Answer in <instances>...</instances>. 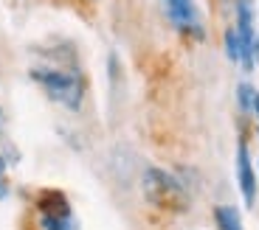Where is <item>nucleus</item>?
<instances>
[{
  "label": "nucleus",
  "instance_id": "obj_1",
  "mask_svg": "<svg viewBox=\"0 0 259 230\" xmlns=\"http://www.w3.org/2000/svg\"><path fill=\"white\" fill-rule=\"evenodd\" d=\"M31 76L37 79V82L46 87L48 96H51L54 101H59L62 107H68V109H79V107H82L84 84H82V79H79V73L57 71V68H46V71L37 68Z\"/></svg>",
  "mask_w": 259,
  "mask_h": 230
},
{
  "label": "nucleus",
  "instance_id": "obj_2",
  "mask_svg": "<svg viewBox=\"0 0 259 230\" xmlns=\"http://www.w3.org/2000/svg\"><path fill=\"white\" fill-rule=\"evenodd\" d=\"M144 197L152 205L169 208V211H183L189 205L181 180H175L163 168H147V174H144Z\"/></svg>",
  "mask_w": 259,
  "mask_h": 230
},
{
  "label": "nucleus",
  "instance_id": "obj_3",
  "mask_svg": "<svg viewBox=\"0 0 259 230\" xmlns=\"http://www.w3.org/2000/svg\"><path fill=\"white\" fill-rule=\"evenodd\" d=\"M163 9H166V17L172 20V26L183 34H192V37H203V17L194 6V0H163Z\"/></svg>",
  "mask_w": 259,
  "mask_h": 230
},
{
  "label": "nucleus",
  "instance_id": "obj_4",
  "mask_svg": "<svg viewBox=\"0 0 259 230\" xmlns=\"http://www.w3.org/2000/svg\"><path fill=\"white\" fill-rule=\"evenodd\" d=\"M237 177H240V191L245 197V202L253 205V199H256V174L251 168L245 143H240V149H237Z\"/></svg>",
  "mask_w": 259,
  "mask_h": 230
},
{
  "label": "nucleus",
  "instance_id": "obj_5",
  "mask_svg": "<svg viewBox=\"0 0 259 230\" xmlns=\"http://www.w3.org/2000/svg\"><path fill=\"white\" fill-rule=\"evenodd\" d=\"M42 230H79L71 211L65 213H42Z\"/></svg>",
  "mask_w": 259,
  "mask_h": 230
},
{
  "label": "nucleus",
  "instance_id": "obj_6",
  "mask_svg": "<svg viewBox=\"0 0 259 230\" xmlns=\"http://www.w3.org/2000/svg\"><path fill=\"white\" fill-rule=\"evenodd\" d=\"M214 216H217L220 230H242L240 213H237V208H231V205H220V208L214 211Z\"/></svg>",
  "mask_w": 259,
  "mask_h": 230
},
{
  "label": "nucleus",
  "instance_id": "obj_7",
  "mask_svg": "<svg viewBox=\"0 0 259 230\" xmlns=\"http://www.w3.org/2000/svg\"><path fill=\"white\" fill-rule=\"evenodd\" d=\"M226 53L231 62H245V48H242V39L237 34V28H228L226 31Z\"/></svg>",
  "mask_w": 259,
  "mask_h": 230
},
{
  "label": "nucleus",
  "instance_id": "obj_8",
  "mask_svg": "<svg viewBox=\"0 0 259 230\" xmlns=\"http://www.w3.org/2000/svg\"><path fill=\"white\" fill-rule=\"evenodd\" d=\"M253 98H256V93H253L248 84H242V87H240V101H242V107H253Z\"/></svg>",
  "mask_w": 259,
  "mask_h": 230
},
{
  "label": "nucleus",
  "instance_id": "obj_9",
  "mask_svg": "<svg viewBox=\"0 0 259 230\" xmlns=\"http://www.w3.org/2000/svg\"><path fill=\"white\" fill-rule=\"evenodd\" d=\"M253 109H256V121H259V96L253 98Z\"/></svg>",
  "mask_w": 259,
  "mask_h": 230
},
{
  "label": "nucleus",
  "instance_id": "obj_10",
  "mask_svg": "<svg viewBox=\"0 0 259 230\" xmlns=\"http://www.w3.org/2000/svg\"><path fill=\"white\" fill-rule=\"evenodd\" d=\"M0 174H3V160H0ZM0 197H3V183H0Z\"/></svg>",
  "mask_w": 259,
  "mask_h": 230
}]
</instances>
